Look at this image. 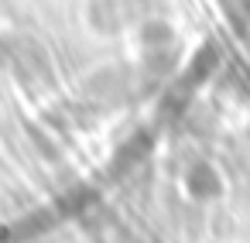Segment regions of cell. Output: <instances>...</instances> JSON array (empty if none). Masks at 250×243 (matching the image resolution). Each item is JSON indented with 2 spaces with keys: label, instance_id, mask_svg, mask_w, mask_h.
<instances>
[{
  "label": "cell",
  "instance_id": "2",
  "mask_svg": "<svg viewBox=\"0 0 250 243\" xmlns=\"http://www.w3.org/2000/svg\"><path fill=\"white\" fill-rule=\"evenodd\" d=\"M147 147H151V137L147 134H130V141H124L120 147H117V158H113V171H130L134 164H141V158L147 154Z\"/></svg>",
  "mask_w": 250,
  "mask_h": 243
},
{
  "label": "cell",
  "instance_id": "1",
  "mask_svg": "<svg viewBox=\"0 0 250 243\" xmlns=\"http://www.w3.org/2000/svg\"><path fill=\"white\" fill-rule=\"evenodd\" d=\"M188 192L192 195H199V199H212V195H219L223 192V178L216 175V168L209 164V161H195L192 168H188Z\"/></svg>",
  "mask_w": 250,
  "mask_h": 243
}]
</instances>
